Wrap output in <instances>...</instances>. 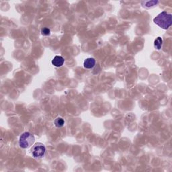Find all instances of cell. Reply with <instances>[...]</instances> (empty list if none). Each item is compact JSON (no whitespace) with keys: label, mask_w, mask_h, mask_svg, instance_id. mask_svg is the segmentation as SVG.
<instances>
[{"label":"cell","mask_w":172,"mask_h":172,"mask_svg":"<svg viewBox=\"0 0 172 172\" xmlns=\"http://www.w3.org/2000/svg\"><path fill=\"white\" fill-rule=\"evenodd\" d=\"M153 22L160 28L167 30L172 24V16L166 11H163L153 19Z\"/></svg>","instance_id":"1"},{"label":"cell","mask_w":172,"mask_h":172,"mask_svg":"<svg viewBox=\"0 0 172 172\" xmlns=\"http://www.w3.org/2000/svg\"><path fill=\"white\" fill-rule=\"evenodd\" d=\"M34 141L35 138L33 134L29 132H25L20 137L19 145L22 149H28L34 144Z\"/></svg>","instance_id":"2"},{"label":"cell","mask_w":172,"mask_h":172,"mask_svg":"<svg viewBox=\"0 0 172 172\" xmlns=\"http://www.w3.org/2000/svg\"><path fill=\"white\" fill-rule=\"evenodd\" d=\"M46 148L41 143H36L31 149V153L36 159H40L45 155Z\"/></svg>","instance_id":"3"},{"label":"cell","mask_w":172,"mask_h":172,"mask_svg":"<svg viewBox=\"0 0 172 172\" xmlns=\"http://www.w3.org/2000/svg\"><path fill=\"white\" fill-rule=\"evenodd\" d=\"M52 65L56 67H61L65 63V59L63 57L57 55L52 60Z\"/></svg>","instance_id":"4"},{"label":"cell","mask_w":172,"mask_h":172,"mask_svg":"<svg viewBox=\"0 0 172 172\" xmlns=\"http://www.w3.org/2000/svg\"><path fill=\"white\" fill-rule=\"evenodd\" d=\"M96 60L94 58H87L86 59L84 63V67L85 69H92L94 66L96 65Z\"/></svg>","instance_id":"5"},{"label":"cell","mask_w":172,"mask_h":172,"mask_svg":"<svg viewBox=\"0 0 172 172\" xmlns=\"http://www.w3.org/2000/svg\"><path fill=\"white\" fill-rule=\"evenodd\" d=\"M158 1H148V2H142L141 4L143 6L146 8H153L158 4Z\"/></svg>","instance_id":"6"},{"label":"cell","mask_w":172,"mask_h":172,"mask_svg":"<svg viewBox=\"0 0 172 172\" xmlns=\"http://www.w3.org/2000/svg\"><path fill=\"white\" fill-rule=\"evenodd\" d=\"M163 45V39L161 37H157L154 41V47L157 50H161Z\"/></svg>","instance_id":"7"},{"label":"cell","mask_w":172,"mask_h":172,"mask_svg":"<svg viewBox=\"0 0 172 172\" xmlns=\"http://www.w3.org/2000/svg\"><path fill=\"white\" fill-rule=\"evenodd\" d=\"M54 124L55 127L57 128H61L65 124V120L61 117H57V118L54 120Z\"/></svg>","instance_id":"8"},{"label":"cell","mask_w":172,"mask_h":172,"mask_svg":"<svg viewBox=\"0 0 172 172\" xmlns=\"http://www.w3.org/2000/svg\"><path fill=\"white\" fill-rule=\"evenodd\" d=\"M41 33H42V34L43 36H49L50 34H51V30L48 28L45 27V28H42Z\"/></svg>","instance_id":"9"}]
</instances>
